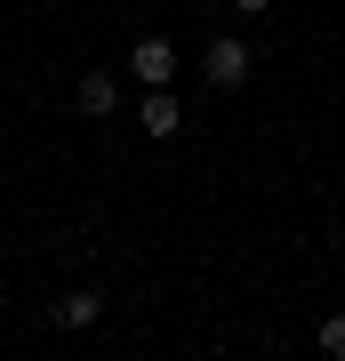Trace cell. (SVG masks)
Returning a JSON list of instances; mask_svg holds the SVG:
<instances>
[{"instance_id":"6da1fadb","label":"cell","mask_w":345,"mask_h":361,"mask_svg":"<svg viewBox=\"0 0 345 361\" xmlns=\"http://www.w3.org/2000/svg\"><path fill=\"white\" fill-rule=\"evenodd\" d=\"M257 73V49H249V40H233V32H217V40H201V80H209V89H241V80Z\"/></svg>"},{"instance_id":"7a4b0ae2","label":"cell","mask_w":345,"mask_h":361,"mask_svg":"<svg viewBox=\"0 0 345 361\" xmlns=\"http://www.w3.org/2000/svg\"><path fill=\"white\" fill-rule=\"evenodd\" d=\"M73 113H80V121H113V113H121V73L89 65V73L73 80Z\"/></svg>"},{"instance_id":"3957f363","label":"cell","mask_w":345,"mask_h":361,"mask_svg":"<svg viewBox=\"0 0 345 361\" xmlns=\"http://www.w3.org/2000/svg\"><path fill=\"white\" fill-rule=\"evenodd\" d=\"M128 73H137L145 89H161V80H177V40H161V32H145L137 49H128Z\"/></svg>"},{"instance_id":"277c9868","label":"cell","mask_w":345,"mask_h":361,"mask_svg":"<svg viewBox=\"0 0 345 361\" xmlns=\"http://www.w3.org/2000/svg\"><path fill=\"white\" fill-rule=\"evenodd\" d=\"M137 129H145V137H177V129H185V104H177V89H169V80L137 97Z\"/></svg>"},{"instance_id":"5b68a950","label":"cell","mask_w":345,"mask_h":361,"mask_svg":"<svg viewBox=\"0 0 345 361\" xmlns=\"http://www.w3.org/2000/svg\"><path fill=\"white\" fill-rule=\"evenodd\" d=\"M49 322H56V329H97V322H104V297H97V289H64L56 305H49Z\"/></svg>"},{"instance_id":"8992f818","label":"cell","mask_w":345,"mask_h":361,"mask_svg":"<svg viewBox=\"0 0 345 361\" xmlns=\"http://www.w3.org/2000/svg\"><path fill=\"white\" fill-rule=\"evenodd\" d=\"M321 353L345 361V313H329V322H321Z\"/></svg>"},{"instance_id":"52a82bcc","label":"cell","mask_w":345,"mask_h":361,"mask_svg":"<svg viewBox=\"0 0 345 361\" xmlns=\"http://www.w3.org/2000/svg\"><path fill=\"white\" fill-rule=\"evenodd\" d=\"M233 8H241V16H265V8H273V0H233Z\"/></svg>"}]
</instances>
